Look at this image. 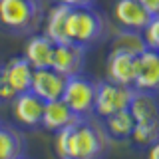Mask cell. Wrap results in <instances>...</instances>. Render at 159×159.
I'll return each mask as SVG.
<instances>
[{"mask_svg":"<svg viewBox=\"0 0 159 159\" xmlns=\"http://www.w3.org/2000/svg\"><path fill=\"white\" fill-rule=\"evenodd\" d=\"M107 133L89 117L56 131L54 149L60 159H102L107 145Z\"/></svg>","mask_w":159,"mask_h":159,"instance_id":"6da1fadb","label":"cell"},{"mask_svg":"<svg viewBox=\"0 0 159 159\" xmlns=\"http://www.w3.org/2000/svg\"><path fill=\"white\" fill-rule=\"evenodd\" d=\"M44 18L42 0H0V28L16 36H30Z\"/></svg>","mask_w":159,"mask_h":159,"instance_id":"7a4b0ae2","label":"cell"},{"mask_svg":"<svg viewBox=\"0 0 159 159\" xmlns=\"http://www.w3.org/2000/svg\"><path fill=\"white\" fill-rule=\"evenodd\" d=\"M103 32H106V20L98 10H93L92 6L70 8L66 20L68 42L88 48L89 44L98 42L103 36Z\"/></svg>","mask_w":159,"mask_h":159,"instance_id":"3957f363","label":"cell"},{"mask_svg":"<svg viewBox=\"0 0 159 159\" xmlns=\"http://www.w3.org/2000/svg\"><path fill=\"white\" fill-rule=\"evenodd\" d=\"M62 99L78 117H92L93 116V102H96V82L88 80L86 76H72L66 80Z\"/></svg>","mask_w":159,"mask_h":159,"instance_id":"277c9868","label":"cell"},{"mask_svg":"<svg viewBox=\"0 0 159 159\" xmlns=\"http://www.w3.org/2000/svg\"><path fill=\"white\" fill-rule=\"evenodd\" d=\"M133 92H135L133 88L119 86V84L107 82V80L98 82L96 84V102H93V116L103 119L116 111L127 109L129 102L133 98Z\"/></svg>","mask_w":159,"mask_h":159,"instance_id":"5b68a950","label":"cell"},{"mask_svg":"<svg viewBox=\"0 0 159 159\" xmlns=\"http://www.w3.org/2000/svg\"><path fill=\"white\" fill-rule=\"evenodd\" d=\"M133 89L147 93H159V52L145 48L137 54Z\"/></svg>","mask_w":159,"mask_h":159,"instance_id":"8992f818","label":"cell"},{"mask_svg":"<svg viewBox=\"0 0 159 159\" xmlns=\"http://www.w3.org/2000/svg\"><path fill=\"white\" fill-rule=\"evenodd\" d=\"M135 60H137V54L125 52V50H119V48H111L106 60V80L119 84V86L133 88Z\"/></svg>","mask_w":159,"mask_h":159,"instance_id":"52a82bcc","label":"cell"},{"mask_svg":"<svg viewBox=\"0 0 159 159\" xmlns=\"http://www.w3.org/2000/svg\"><path fill=\"white\" fill-rule=\"evenodd\" d=\"M86 66V46H80L74 42L56 44L52 58V68L64 78L80 76Z\"/></svg>","mask_w":159,"mask_h":159,"instance_id":"ba28073f","label":"cell"},{"mask_svg":"<svg viewBox=\"0 0 159 159\" xmlns=\"http://www.w3.org/2000/svg\"><path fill=\"white\" fill-rule=\"evenodd\" d=\"M12 116L14 119L24 127H40L42 123V111H44V103L34 92H22V93H16L12 99Z\"/></svg>","mask_w":159,"mask_h":159,"instance_id":"9c48e42d","label":"cell"},{"mask_svg":"<svg viewBox=\"0 0 159 159\" xmlns=\"http://www.w3.org/2000/svg\"><path fill=\"white\" fill-rule=\"evenodd\" d=\"M66 80L62 74H58L54 68H40L34 70L32 74V84H30V92H34L42 102H52L60 99L64 93Z\"/></svg>","mask_w":159,"mask_h":159,"instance_id":"30bf717a","label":"cell"},{"mask_svg":"<svg viewBox=\"0 0 159 159\" xmlns=\"http://www.w3.org/2000/svg\"><path fill=\"white\" fill-rule=\"evenodd\" d=\"M113 18L119 24V28L141 32L149 22L151 14L139 4V0H117L113 6Z\"/></svg>","mask_w":159,"mask_h":159,"instance_id":"8fae6325","label":"cell"},{"mask_svg":"<svg viewBox=\"0 0 159 159\" xmlns=\"http://www.w3.org/2000/svg\"><path fill=\"white\" fill-rule=\"evenodd\" d=\"M54 48H56V44L46 34H30V38L26 40V46H24V58L34 70L52 68Z\"/></svg>","mask_w":159,"mask_h":159,"instance_id":"7c38bea8","label":"cell"},{"mask_svg":"<svg viewBox=\"0 0 159 159\" xmlns=\"http://www.w3.org/2000/svg\"><path fill=\"white\" fill-rule=\"evenodd\" d=\"M0 74L6 80V84L12 88L14 93H22L30 89V84H32V74L34 68L26 62V58H12L0 68Z\"/></svg>","mask_w":159,"mask_h":159,"instance_id":"4fadbf2b","label":"cell"},{"mask_svg":"<svg viewBox=\"0 0 159 159\" xmlns=\"http://www.w3.org/2000/svg\"><path fill=\"white\" fill-rule=\"evenodd\" d=\"M78 116L70 109L62 99H52V102L44 103V111H42V125L48 131H60V129L72 125V123L78 121Z\"/></svg>","mask_w":159,"mask_h":159,"instance_id":"5bb4252c","label":"cell"},{"mask_svg":"<svg viewBox=\"0 0 159 159\" xmlns=\"http://www.w3.org/2000/svg\"><path fill=\"white\" fill-rule=\"evenodd\" d=\"M68 12H70V6H66V4H54V6L48 10L42 34H46L54 44H66L68 42V36H66Z\"/></svg>","mask_w":159,"mask_h":159,"instance_id":"9a60e30c","label":"cell"},{"mask_svg":"<svg viewBox=\"0 0 159 159\" xmlns=\"http://www.w3.org/2000/svg\"><path fill=\"white\" fill-rule=\"evenodd\" d=\"M127 109L135 121H159V103L155 93L133 92V98Z\"/></svg>","mask_w":159,"mask_h":159,"instance_id":"2e32d148","label":"cell"},{"mask_svg":"<svg viewBox=\"0 0 159 159\" xmlns=\"http://www.w3.org/2000/svg\"><path fill=\"white\" fill-rule=\"evenodd\" d=\"M133 125H135V119L129 113V109H121V111H116L111 116L103 117V129L111 139H117V141H123V139L131 137Z\"/></svg>","mask_w":159,"mask_h":159,"instance_id":"e0dca14e","label":"cell"},{"mask_svg":"<svg viewBox=\"0 0 159 159\" xmlns=\"http://www.w3.org/2000/svg\"><path fill=\"white\" fill-rule=\"evenodd\" d=\"M24 157V137L16 129L0 125V159Z\"/></svg>","mask_w":159,"mask_h":159,"instance_id":"ac0fdd59","label":"cell"},{"mask_svg":"<svg viewBox=\"0 0 159 159\" xmlns=\"http://www.w3.org/2000/svg\"><path fill=\"white\" fill-rule=\"evenodd\" d=\"M111 48H119V50H125V52H131V54H141L145 50V42H143L141 32H133V30L121 28L116 34V38H113Z\"/></svg>","mask_w":159,"mask_h":159,"instance_id":"d6986e66","label":"cell"},{"mask_svg":"<svg viewBox=\"0 0 159 159\" xmlns=\"http://www.w3.org/2000/svg\"><path fill=\"white\" fill-rule=\"evenodd\" d=\"M129 139L137 147L151 145L155 139H159V121H135Z\"/></svg>","mask_w":159,"mask_h":159,"instance_id":"ffe728a7","label":"cell"},{"mask_svg":"<svg viewBox=\"0 0 159 159\" xmlns=\"http://www.w3.org/2000/svg\"><path fill=\"white\" fill-rule=\"evenodd\" d=\"M141 36H143V42H145V48L159 52V16L149 18L145 28L141 30Z\"/></svg>","mask_w":159,"mask_h":159,"instance_id":"44dd1931","label":"cell"},{"mask_svg":"<svg viewBox=\"0 0 159 159\" xmlns=\"http://www.w3.org/2000/svg\"><path fill=\"white\" fill-rule=\"evenodd\" d=\"M16 93L12 92V88L6 84V80L2 78V74H0V102H10Z\"/></svg>","mask_w":159,"mask_h":159,"instance_id":"7402d4cb","label":"cell"},{"mask_svg":"<svg viewBox=\"0 0 159 159\" xmlns=\"http://www.w3.org/2000/svg\"><path fill=\"white\" fill-rule=\"evenodd\" d=\"M139 4H141L151 16H159V0H139Z\"/></svg>","mask_w":159,"mask_h":159,"instance_id":"603a6c76","label":"cell"},{"mask_svg":"<svg viewBox=\"0 0 159 159\" xmlns=\"http://www.w3.org/2000/svg\"><path fill=\"white\" fill-rule=\"evenodd\" d=\"M56 4H66L70 8H78V6H92L93 0H54Z\"/></svg>","mask_w":159,"mask_h":159,"instance_id":"cb8c5ba5","label":"cell"},{"mask_svg":"<svg viewBox=\"0 0 159 159\" xmlns=\"http://www.w3.org/2000/svg\"><path fill=\"white\" fill-rule=\"evenodd\" d=\"M147 159H159V139L147 145Z\"/></svg>","mask_w":159,"mask_h":159,"instance_id":"d4e9b609","label":"cell"},{"mask_svg":"<svg viewBox=\"0 0 159 159\" xmlns=\"http://www.w3.org/2000/svg\"><path fill=\"white\" fill-rule=\"evenodd\" d=\"M20 159H24V157H20Z\"/></svg>","mask_w":159,"mask_h":159,"instance_id":"484cf974","label":"cell"}]
</instances>
